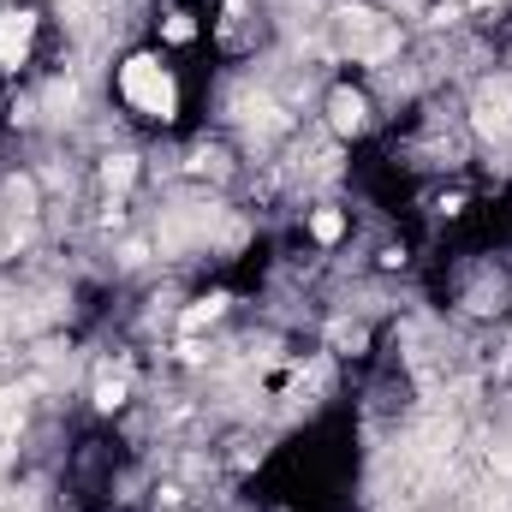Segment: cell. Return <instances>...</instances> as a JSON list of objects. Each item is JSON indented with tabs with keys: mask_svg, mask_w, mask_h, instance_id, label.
Masks as SVG:
<instances>
[{
	"mask_svg": "<svg viewBox=\"0 0 512 512\" xmlns=\"http://www.w3.org/2000/svg\"><path fill=\"white\" fill-rule=\"evenodd\" d=\"M120 102L143 120H173L179 114V84L155 54H131L120 66Z\"/></svg>",
	"mask_w": 512,
	"mask_h": 512,
	"instance_id": "cell-1",
	"label": "cell"
},
{
	"mask_svg": "<svg viewBox=\"0 0 512 512\" xmlns=\"http://www.w3.org/2000/svg\"><path fill=\"white\" fill-rule=\"evenodd\" d=\"M370 120V102L358 90H334V131H364Z\"/></svg>",
	"mask_w": 512,
	"mask_h": 512,
	"instance_id": "cell-2",
	"label": "cell"
}]
</instances>
